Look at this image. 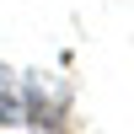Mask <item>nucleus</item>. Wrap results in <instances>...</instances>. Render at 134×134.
<instances>
[{
  "label": "nucleus",
  "mask_w": 134,
  "mask_h": 134,
  "mask_svg": "<svg viewBox=\"0 0 134 134\" xmlns=\"http://www.w3.org/2000/svg\"><path fill=\"white\" fill-rule=\"evenodd\" d=\"M27 118V86H16L0 70V124H21Z\"/></svg>",
  "instance_id": "f257e3e1"
}]
</instances>
